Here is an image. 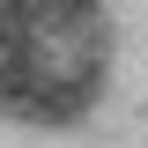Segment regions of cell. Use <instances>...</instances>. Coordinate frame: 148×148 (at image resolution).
<instances>
[{
	"label": "cell",
	"mask_w": 148,
	"mask_h": 148,
	"mask_svg": "<svg viewBox=\"0 0 148 148\" xmlns=\"http://www.w3.org/2000/svg\"><path fill=\"white\" fill-rule=\"evenodd\" d=\"M104 0H0V119L74 126L104 89Z\"/></svg>",
	"instance_id": "obj_1"
}]
</instances>
